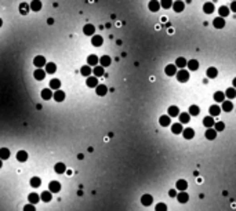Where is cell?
<instances>
[{
	"mask_svg": "<svg viewBox=\"0 0 236 211\" xmlns=\"http://www.w3.org/2000/svg\"><path fill=\"white\" fill-rule=\"evenodd\" d=\"M218 14H220L221 18H225V17H228V14H229V8L227 7V6H221V7L218 8Z\"/></svg>",
	"mask_w": 236,
	"mask_h": 211,
	"instance_id": "35",
	"label": "cell"
},
{
	"mask_svg": "<svg viewBox=\"0 0 236 211\" xmlns=\"http://www.w3.org/2000/svg\"><path fill=\"white\" fill-rule=\"evenodd\" d=\"M48 188H50V192H51V193H58V192L61 191V183L58 182V181H51L50 185H48Z\"/></svg>",
	"mask_w": 236,
	"mask_h": 211,
	"instance_id": "4",
	"label": "cell"
},
{
	"mask_svg": "<svg viewBox=\"0 0 236 211\" xmlns=\"http://www.w3.org/2000/svg\"><path fill=\"white\" fill-rule=\"evenodd\" d=\"M182 135H184L185 140H192L193 137H195V131H193V128H191V127L184 128V130H182Z\"/></svg>",
	"mask_w": 236,
	"mask_h": 211,
	"instance_id": "8",
	"label": "cell"
},
{
	"mask_svg": "<svg viewBox=\"0 0 236 211\" xmlns=\"http://www.w3.org/2000/svg\"><path fill=\"white\" fill-rule=\"evenodd\" d=\"M221 104H222L221 109H222L224 112H231V111L233 109V104L231 102V101H227V100H225L224 102H221Z\"/></svg>",
	"mask_w": 236,
	"mask_h": 211,
	"instance_id": "22",
	"label": "cell"
},
{
	"mask_svg": "<svg viewBox=\"0 0 236 211\" xmlns=\"http://www.w3.org/2000/svg\"><path fill=\"white\" fill-rule=\"evenodd\" d=\"M40 183H42V179H40L39 177H33V178L31 179V186L32 188H39Z\"/></svg>",
	"mask_w": 236,
	"mask_h": 211,
	"instance_id": "47",
	"label": "cell"
},
{
	"mask_svg": "<svg viewBox=\"0 0 236 211\" xmlns=\"http://www.w3.org/2000/svg\"><path fill=\"white\" fill-rule=\"evenodd\" d=\"M1 25H3V21H1V18H0V26H1Z\"/></svg>",
	"mask_w": 236,
	"mask_h": 211,
	"instance_id": "58",
	"label": "cell"
},
{
	"mask_svg": "<svg viewBox=\"0 0 236 211\" xmlns=\"http://www.w3.org/2000/svg\"><path fill=\"white\" fill-rule=\"evenodd\" d=\"M167 113H168V116H170V117H176V116L180 115V109H178V106H174V105H171V106L168 108Z\"/></svg>",
	"mask_w": 236,
	"mask_h": 211,
	"instance_id": "16",
	"label": "cell"
},
{
	"mask_svg": "<svg viewBox=\"0 0 236 211\" xmlns=\"http://www.w3.org/2000/svg\"><path fill=\"white\" fill-rule=\"evenodd\" d=\"M83 32H84V35H87V36H93V35H94V32H95V28H94L93 25L87 24V25H84Z\"/></svg>",
	"mask_w": 236,
	"mask_h": 211,
	"instance_id": "18",
	"label": "cell"
},
{
	"mask_svg": "<svg viewBox=\"0 0 236 211\" xmlns=\"http://www.w3.org/2000/svg\"><path fill=\"white\" fill-rule=\"evenodd\" d=\"M33 64H35V66H37V69H42V66H44V65H46V58H44L43 55L35 57Z\"/></svg>",
	"mask_w": 236,
	"mask_h": 211,
	"instance_id": "2",
	"label": "cell"
},
{
	"mask_svg": "<svg viewBox=\"0 0 236 211\" xmlns=\"http://www.w3.org/2000/svg\"><path fill=\"white\" fill-rule=\"evenodd\" d=\"M40 8H42V1H39V0H33L32 3H31V10H33V11H39Z\"/></svg>",
	"mask_w": 236,
	"mask_h": 211,
	"instance_id": "46",
	"label": "cell"
},
{
	"mask_svg": "<svg viewBox=\"0 0 236 211\" xmlns=\"http://www.w3.org/2000/svg\"><path fill=\"white\" fill-rule=\"evenodd\" d=\"M95 92H97V95L104 97V95H106L108 88H106V86H105V84H98V86L95 87Z\"/></svg>",
	"mask_w": 236,
	"mask_h": 211,
	"instance_id": "7",
	"label": "cell"
},
{
	"mask_svg": "<svg viewBox=\"0 0 236 211\" xmlns=\"http://www.w3.org/2000/svg\"><path fill=\"white\" fill-rule=\"evenodd\" d=\"M200 113V109L197 105H191L189 106V115L191 116H197Z\"/></svg>",
	"mask_w": 236,
	"mask_h": 211,
	"instance_id": "44",
	"label": "cell"
},
{
	"mask_svg": "<svg viewBox=\"0 0 236 211\" xmlns=\"http://www.w3.org/2000/svg\"><path fill=\"white\" fill-rule=\"evenodd\" d=\"M28 200H29V203L37 204L39 203V200H40V196L37 195V193H31V195L28 196Z\"/></svg>",
	"mask_w": 236,
	"mask_h": 211,
	"instance_id": "39",
	"label": "cell"
},
{
	"mask_svg": "<svg viewBox=\"0 0 236 211\" xmlns=\"http://www.w3.org/2000/svg\"><path fill=\"white\" fill-rule=\"evenodd\" d=\"M102 43H104V39H102L101 36H98V35L93 36V39H91V44L94 46V47H100V46H102Z\"/></svg>",
	"mask_w": 236,
	"mask_h": 211,
	"instance_id": "15",
	"label": "cell"
},
{
	"mask_svg": "<svg viewBox=\"0 0 236 211\" xmlns=\"http://www.w3.org/2000/svg\"><path fill=\"white\" fill-rule=\"evenodd\" d=\"M54 170H55L57 174H64V172L66 171V166L60 162V163H57L55 166H54Z\"/></svg>",
	"mask_w": 236,
	"mask_h": 211,
	"instance_id": "20",
	"label": "cell"
},
{
	"mask_svg": "<svg viewBox=\"0 0 236 211\" xmlns=\"http://www.w3.org/2000/svg\"><path fill=\"white\" fill-rule=\"evenodd\" d=\"M203 11L206 12V14H211L213 11H214V4L213 3H204V6H203Z\"/></svg>",
	"mask_w": 236,
	"mask_h": 211,
	"instance_id": "41",
	"label": "cell"
},
{
	"mask_svg": "<svg viewBox=\"0 0 236 211\" xmlns=\"http://www.w3.org/2000/svg\"><path fill=\"white\" fill-rule=\"evenodd\" d=\"M93 73H94V76H95V77H100V76H104V68H102V66H98V65H97V66H94V69H93Z\"/></svg>",
	"mask_w": 236,
	"mask_h": 211,
	"instance_id": "34",
	"label": "cell"
},
{
	"mask_svg": "<svg viewBox=\"0 0 236 211\" xmlns=\"http://www.w3.org/2000/svg\"><path fill=\"white\" fill-rule=\"evenodd\" d=\"M80 73H82L83 76H86V77L91 76V73H93L91 66H88V65H84V66H82V68H80Z\"/></svg>",
	"mask_w": 236,
	"mask_h": 211,
	"instance_id": "19",
	"label": "cell"
},
{
	"mask_svg": "<svg viewBox=\"0 0 236 211\" xmlns=\"http://www.w3.org/2000/svg\"><path fill=\"white\" fill-rule=\"evenodd\" d=\"M171 131H173V134H181V132H182V124L174 123L171 126Z\"/></svg>",
	"mask_w": 236,
	"mask_h": 211,
	"instance_id": "36",
	"label": "cell"
},
{
	"mask_svg": "<svg viewBox=\"0 0 236 211\" xmlns=\"http://www.w3.org/2000/svg\"><path fill=\"white\" fill-rule=\"evenodd\" d=\"M156 211H167V206L164 203H159L156 206Z\"/></svg>",
	"mask_w": 236,
	"mask_h": 211,
	"instance_id": "50",
	"label": "cell"
},
{
	"mask_svg": "<svg viewBox=\"0 0 236 211\" xmlns=\"http://www.w3.org/2000/svg\"><path fill=\"white\" fill-rule=\"evenodd\" d=\"M148 7H149V10H151V11L156 12L157 10L160 8V3H159V1H156V0H152V1H149Z\"/></svg>",
	"mask_w": 236,
	"mask_h": 211,
	"instance_id": "29",
	"label": "cell"
},
{
	"mask_svg": "<svg viewBox=\"0 0 236 211\" xmlns=\"http://www.w3.org/2000/svg\"><path fill=\"white\" fill-rule=\"evenodd\" d=\"M186 188H188V182L185 179H178L177 181V189L178 191H186Z\"/></svg>",
	"mask_w": 236,
	"mask_h": 211,
	"instance_id": "27",
	"label": "cell"
},
{
	"mask_svg": "<svg viewBox=\"0 0 236 211\" xmlns=\"http://www.w3.org/2000/svg\"><path fill=\"white\" fill-rule=\"evenodd\" d=\"M40 199L43 200V202H46V203H48V202H51V199H52L51 192H50V191L43 192V193H42V196H40Z\"/></svg>",
	"mask_w": 236,
	"mask_h": 211,
	"instance_id": "38",
	"label": "cell"
},
{
	"mask_svg": "<svg viewBox=\"0 0 236 211\" xmlns=\"http://www.w3.org/2000/svg\"><path fill=\"white\" fill-rule=\"evenodd\" d=\"M224 128H225L224 122H217V123H214V130H216L217 132H218V131H224Z\"/></svg>",
	"mask_w": 236,
	"mask_h": 211,
	"instance_id": "48",
	"label": "cell"
},
{
	"mask_svg": "<svg viewBox=\"0 0 236 211\" xmlns=\"http://www.w3.org/2000/svg\"><path fill=\"white\" fill-rule=\"evenodd\" d=\"M168 196H170V197H177V192L174 191V189H170V192H168Z\"/></svg>",
	"mask_w": 236,
	"mask_h": 211,
	"instance_id": "53",
	"label": "cell"
},
{
	"mask_svg": "<svg viewBox=\"0 0 236 211\" xmlns=\"http://www.w3.org/2000/svg\"><path fill=\"white\" fill-rule=\"evenodd\" d=\"M61 87V80L60 79H52L51 81H50V90H60Z\"/></svg>",
	"mask_w": 236,
	"mask_h": 211,
	"instance_id": "25",
	"label": "cell"
},
{
	"mask_svg": "<svg viewBox=\"0 0 236 211\" xmlns=\"http://www.w3.org/2000/svg\"><path fill=\"white\" fill-rule=\"evenodd\" d=\"M47 24H48V25H52V24H54V20H52V18H48V20H47Z\"/></svg>",
	"mask_w": 236,
	"mask_h": 211,
	"instance_id": "55",
	"label": "cell"
},
{
	"mask_svg": "<svg viewBox=\"0 0 236 211\" xmlns=\"http://www.w3.org/2000/svg\"><path fill=\"white\" fill-rule=\"evenodd\" d=\"M177 200L180 202V203H186L189 200V196H188V193L185 191H180V193L177 195Z\"/></svg>",
	"mask_w": 236,
	"mask_h": 211,
	"instance_id": "10",
	"label": "cell"
},
{
	"mask_svg": "<svg viewBox=\"0 0 236 211\" xmlns=\"http://www.w3.org/2000/svg\"><path fill=\"white\" fill-rule=\"evenodd\" d=\"M57 65L54 62H47L46 64V73H55Z\"/></svg>",
	"mask_w": 236,
	"mask_h": 211,
	"instance_id": "31",
	"label": "cell"
},
{
	"mask_svg": "<svg viewBox=\"0 0 236 211\" xmlns=\"http://www.w3.org/2000/svg\"><path fill=\"white\" fill-rule=\"evenodd\" d=\"M52 98L55 100V102H62L65 100V92L61 91V90H57L54 94H52Z\"/></svg>",
	"mask_w": 236,
	"mask_h": 211,
	"instance_id": "11",
	"label": "cell"
},
{
	"mask_svg": "<svg viewBox=\"0 0 236 211\" xmlns=\"http://www.w3.org/2000/svg\"><path fill=\"white\" fill-rule=\"evenodd\" d=\"M186 64H188V61L185 60L184 57H180V58H177V61H176V66L177 68H181V69H184L185 66H186Z\"/></svg>",
	"mask_w": 236,
	"mask_h": 211,
	"instance_id": "26",
	"label": "cell"
},
{
	"mask_svg": "<svg viewBox=\"0 0 236 211\" xmlns=\"http://www.w3.org/2000/svg\"><path fill=\"white\" fill-rule=\"evenodd\" d=\"M180 116V123L181 124H185V123H188L189 120H191V115L189 113H181Z\"/></svg>",
	"mask_w": 236,
	"mask_h": 211,
	"instance_id": "45",
	"label": "cell"
},
{
	"mask_svg": "<svg viewBox=\"0 0 236 211\" xmlns=\"http://www.w3.org/2000/svg\"><path fill=\"white\" fill-rule=\"evenodd\" d=\"M98 62H100V60H98V57H97V55H88V58H87V65H88V66H97Z\"/></svg>",
	"mask_w": 236,
	"mask_h": 211,
	"instance_id": "21",
	"label": "cell"
},
{
	"mask_svg": "<svg viewBox=\"0 0 236 211\" xmlns=\"http://www.w3.org/2000/svg\"><path fill=\"white\" fill-rule=\"evenodd\" d=\"M208 112H210V116H218L221 113V108L217 106V105H213V106H210V109H208Z\"/></svg>",
	"mask_w": 236,
	"mask_h": 211,
	"instance_id": "30",
	"label": "cell"
},
{
	"mask_svg": "<svg viewBox=\"0 0 236 211\" xmlns=\"http://www.w3.org/2000/svg\"><path fill=\"white\" fill-rule=\"evenodd\" d=\"M206 138L210 140V141L216 140V138H217V131L214 130V128H207V130H206Z\"/></svg>",
	"mask_w": 236,
	"mask_h": 211,
	"instance_id": "17",
	"label": "cell"
},
{
	"mask_svg": "<svg viewBox=\"0 0 236 211\" xmlns=\"http://www.w3.org/2000/svg\"><path fill=\"white\" fill-rule=\"evenodd\" d=\"M185 8V3L184 1H180V0H177V1H174L173 3V10L176 12H182Z\"/></svg>",
	"mask_w": 236,
	"mask_h": 211,
	"instance_id": "5",
	"label": "cell"
},
{
	"mask_svg": "<svg viewBox=\"0 0 236 211\" xmlns=\"http://www.w3.org/2000/svg\"><path fill=\"white\" fill-rule=\"evenodd\" d=\"M86 84H87V87L95 88L97 86H98V77H95V76H88L87 80H86Z\"/></svg>",
	"mask_w": 236,
	"mask_h": 211,
	"instance_id": "3",
	"label": "cell"
},
{
	"mask_svg": "<svg viewBox=\"0 0 236 211\" xmlns=\"http://www.w3.org/2000/svg\"><path fill=\"white\" fill-rule=\"evenodd\" d=\"M152 202H153V197L151 195H144L142 197H141V203H142V206H145V207L151 206Z\"/></svg>",
	"mask_w": 236,
	"mask_h": 211,
	"instance_id": "14",
	"label": "cell"
},
{
	"mask_svg": "<svg viewBox=\"0 0 236 211\" xmlns=\"http://www.w3.org/2000/svg\"><path fill=\"white\" fill-rule=\"evenodd\" d=\"M206 73H207V77H208V79H216L217 76H218V71H217V68H214V66L208 68Z\"/></svg>",
	"mask_w": 236,
	"mask_h": 211,
	"instance_id": "23",
	"label": "cell"
},
{
	"mask_svg": "<svg viewBox=\"0 0 236 211\" xmlns=\"http://www.w3.org/2000/svg\"><path fill=\"white\" fill-rule=\"evenodd\" d=\"M231 10H232L233 12H236V1H232V4H231Z\"/></svg>",
	"mask_w": 236,
	"mask_h": 211,
	"instance_id": "54",
	"label": "cell"
},
{
	"mask_svg": "<svg viewBox=\"0 0 236 211\" xmlns=\"http://www.w3.org/2000/svg\"><path fill=\"white\" fill-rule=\"evenodd\" d=\"M1 166H3V162H1V159H0V168H1Z\"/></svg>",
	"mask_w": 236,
	"mask_h": 211,
	"instance_id": "57",
	"label": "cell"
},
{
	"mask_svg": "<svg viewBox=\"0 0 236 211\" xmlns=\"http://www.w3.org/2000/svg\"><path fill=\"white\" fill-rule=\"evenodd\" d=\"M40 95H42V98H43V100L47 101V100H50V98H52V91L50 90V88H44Z\"/></svg>",
	"mask_w": 236,
	"mask_h": 211,
	"instance_id": "32",
	"label": "cell"
},
{
	"mask_svg": "<svg viewBox=\"0 0 236 211\" xmlns=\"http://www.w3.org/2000/svg\"><path fill=\"white\" fill-rule=\"evenodd\" d=\"M224 94H225V97H227V98L232 100V98H235V97H236V88H233V87L227 88V91H225Z\"/></svg>",
	"mask_w": 236,
	"mask_h": 211,
	"instance_id": "37",
	"label": "cell"
},
{
	"mask_svg": "<svg viewBox=\"0 0 236 211\" xmlns=\"http://www.w3.org/2000/svg\"><path fill=\"white\" fill-rule=\"evenodd\" d=\"M177 80L180 81V83H185V81H188L189 80V72L185 71V69H180V71L177 72Z\"/></svg>",
	"mask_w": 236,
	"mask_h": 211,
	"instance_id": "1",
	"label": "cell"
},
{
	"mask_svg": "<svg viewBox=\"0 0 236 211\" xmlns=\"http://www.w3.org/2000/svg\"><path fill=\"white\" fill-rule=\"evenodd\" d=\"M35 210H36V208H35V206H33L32 203L28 204V206H25V207H24V211H35Z\"/></svg>",
	"mask_w": 236,
	"mask_h": 211,
	"instance_id": "51",
	"label": "cell"
},
{
	"mask_svg": "<svg viewBox=\"0 0 236 211\" xmlns=\"http://www.w3.org/2000/svg\"><path fill=\"white\" fill-rule=\"evenodd\" d=\"M26 7H28V6H26V4H25V3H22V4H21V8H20V10H21V12H24V14H25V12L28 11V8H26Z\"/></svg>",
	"mask_w": 236,
	"mask_h": 211,
	"instance_id": "52",
	"label": "cell"
},
{
	"mask_svg": "<svg viewBox=\"0 0 236 211\" xmlns=\"http://www.w3.org/2000/svg\"><path fill=\"white\" fill-rule=\"evenodd\" d=\"M213 25H214V28H216V29H222L225 26V20H224V18H221V17H218V18H214V21H213Z\"/></svg>",
	"mask_w": 236,
	"mask_h": 211,
	"instance_id": "9",
	"label": "cell"
},
{
	"mask_svg": "<svg viewBox=\"0 0 236 211\" xmlns=\"http://www.w3.org/2000/svg\"><path fill=\"white\" fill-rule=\"evenodd\" d=\"M17 160L21 162V163L26 162V160H28V153H26L25 151H20L18 153H17Z\"/></svg>",
	"mask_w": 236,
	"mask_h": 211,
	"instance_id": "24",
	"label": "cell"
},
{
	"mask_svg": "<svg viewBox=\"0 0 236 211\" xmlns=\"http://www.w3.org/2000/svg\"><path fill=\"white\" fill-rule=\"evenodd\" d=\"M214 119H213V116H207V117H204V120H203V124L206 126L207 128H211V127H214Z\"/></svg>",
	"mask_w": 236,
	"mask_h": 211,
	"instance_id": "28",
	"label": "cell"
},
{
	"mask_svg": "<svg viewBox=\"0 0 236 211\" xmlns=\"http://www.w3.org/2000/svg\"><path fill=\"white\" fill-rule=\"evenodd\" d=\"M177 66L176 65H167V66H166V68H164V73H166V75L167 76H176L177 75Z\"/></svg>",
	"mask_w": 236,
	"mask_h": 211,
	"instance_id": "6",
	"label": "cell"
},
{
	"mask_svg": "<svg viewBox=\"0 0 236 211\" xmlns=\"http://www.w3.org/2000/svg\"><path fill=\"white\" fill-rule=\"evenodd\" d=\"M170 122H171V117H170L168 115L160 116V119H159L160 126H163V127H167V126H170Z\"/></svg>",
	"mask_w": 236,
	"mask_h": 211,
	"instance_id": "13",
	"label": "cell"
},
{
	"mask_svg": "<svg viewBox=\"0 0 236 211\" xmlns=\"http://www.w3.org/2000/svg\"><path fill=\"white\" fill-rule=\"evenodd\" d=\"M111 62H112V60H111V57H109V55H102L100 58V65L102 66V68H106V66H109V65H111Z\"/></svg>",
	"mask_w": 236,
	"mask_h": 211,
	"instance_id": "12",
	"label": "cell"
},
{
	"mask_svg": "<svg viewBox=\"0 0 236 211\" xmlns=\"http://www.w3.org/2000/svg\"><path fill=\"white\" fill-rule=\"evenodd\" d=\"M8 157H10V151H8L7 148H1V149H0V159L7 160Z\"/></svg>",
	"mask_w": 236,
	"mask_h": 211,
	"instance_id": "43",
	"label": "cell"
},
{
	"mask_svg": "<svg viewBox=\"0 0 236 211\" xmlns=\"http://www.w3.org/2000/svg\"><path fill=\"white\" fill-rule=\"evenodd\" d=\"M232 84H233V88H236V77L233 79V81H232Z\"/></svg>",
	"mask_w": 236,
	"mask_h": 211,
	"instance_id": "56",
	"label": "cell"
},
{
	"mask_svg": "<svg viewBox=\"0 0 236 211\" xmlns=\"http://www.w3.org/2000/svg\"><path fill=\"white\" fill-rule=\"evenodd\" d=\"M160 6L163 8H170V7H173V1L171 0H163V1L160 3Z\"/></svg>",
	"mask_w": 236,
	"mask_h": 211,
	"instance_id": "49",
	"label": "cell"
},
{
	"mask_svg": "<svg viewBox=\"0 0 236 211\" xmlns=\"http://www.w3.org/2000/svg\"><path fill=\"white\" fill-rule=\"evenodd\" d=\"M214 100H216V102H224V101H225V94L222 91L214 92Z\"/></svg>",
	"mask_w": 236,
	"mask_h": 211,
	"instance_id": "42",
	"label": "cell"
},
{
	"mask_svg": "<svg viewBox=\"0 0 236 211\" xmlns=\"http://www.w3.org/2000/svg\"><path fill=\"white\" fill-rule=\"evenodd\" d=\"M186 66L189 68V71H196V69L199 68V62H197L196 60H191V61H188Z\"/></svg>",
	"mask_w": 236,
	"mask_h": 211,
	"instance_id": "40",
	"label": "cell"
},
{
	"mask_svg": "<svg viewBox=\"0 0 236 211\" xmlns=\"http://www.w3.org/2000/svg\"><path fill=\"white\" fill-rule=\"evenodd\" d=\"M44 76H46V73H44L43 69H36V71L33 72V77L36 80H43Z\"/></svg>",
	"mask_w": 236,
	"mask_h": 211,
	"instance_id": "33",
	"label": "cell"
}]
</instances>
